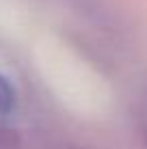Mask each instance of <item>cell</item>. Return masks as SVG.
<instances>
[{"instance_id": "obj_1", "label": "cell", "mask_w": 147, "mask_h": 149, "mask_svg": "<svg viewBox=\"0 0 147 149\" xmlns=\"http://www.w3.org/2000/svg\"><path fill=\"white\" fill-rule=\"evenodd\" d=\"M17 106V91L7 76L0 74V115H9Z\"/></svg>"}, {"instance_id": "obj_3", "label": "cell", "mask_w": 147, "mask_h": 149, "mask_svg": "<svg viewBox=\"0 0 147 149\" xmlns=\"http://www.w3.org/2000/svg\"><path fill=\"white\" fill-rule=\"evenodd\" d=\"M136 121H139V130L147 143V89L141 93L139 106H136Z\"/></svg>"}, {"instance_id": "obj_2", "label": "cell", "mask_w": 147, "mask_h": 149, "mask_svg": "<svg viewBox=\"0 0 147 149\" xmlns=\"http://www.w3.org/2000/svg\"><path fill=\"white\" fill-rule=\"evenodd\" d=\"M0 149H22L20 136L2 121H0Z\"/></svg>"}]
</instances>
